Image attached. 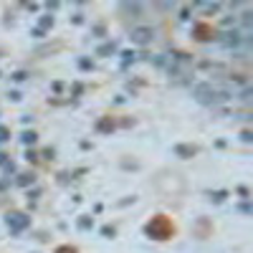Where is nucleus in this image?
Here are the masks:
<instances>
[{
	"instance_id": "4",
	"label": "nucleus",
	"mask_w": 253,
	"mask_h": 253,
	"mask_svg": "<svg viewBox=\"0 0 253 253\" xmlns=\"http://www.w3.org/2000/svg\"><path fill=\"white\" fill-rule=\"evenodd\" d=\"M5 134H8L5 129H0V142H3V139H5Z\"/></svg>"
},
{
	"instance_id": "3",
	"label": "nucleus",
	"mask_w": 253,
	"mask_h": 253,
	"mask_svg": "<svg viewBox=\"0 0 253 253\" xmlns=\"http://www.w3.org/2000/svg\"><path fill=\"white\" fill-rule=\"evenodd\" d=\"M8 225H10L13 230H23V228L28 225V218H26V215H20V213L8 215Z\"/></svg>"
},
{
	"instance_id": "2",
	"label": "nucleus",
	"mask_w": 253,
	"mask_h": 253,
	"mask_svg": "<svg viewBox=\"0 0 253 253\" xmlns=\"http://www.w3.org/2000/svg\"><path fill=\"white\" fill-rule=\"evenodd\" d=\"M132 41H134V43H139V46L150 43V41H152V28H134L132 31Z\"/></svg>"
},
{
	"instance_id": "1",
	"label": "nucleus",
	"mask_w": 253,
	"mask_h": 253,
	"mask_svg": "<svg viewBox=\"0 0 253 253\" xmlns=\"http://www.w3.org/2000/svg\"><path fill=\"white\" fill-rule=\"evenodd\" d=\"M193 94H195V99L203 101V104H220V101L228 99V91L215 89V86H210V84H198Z\"/></svg>"
}]
</instances>
